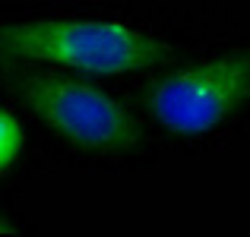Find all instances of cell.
<instances>
[{"label": "cell", "instance_id": "obj_1", "mask_svg": "<svg viewBox=\"0 0 250 237\" xmlns=\"http://www.w3.org/2000/svg\"><path fill=\"white\" fill-rule=\"evenodd\" d=\"M174 48L121 19L42 16L0 25V60L124 76L174 60Z\"/></svg>", "mask_w": 250, "mask_h": 237}, {"label": "cell", "instance_id": "obj_3", "mask_svg": "<svg viewBox=\"0 0 250 237\" xmlns=\"http://www.w3.org/2000/svg\"><path fill=\"white\" fill-rule=\"evenodd\" d=\"M250 101V54H219L171 70L149 89L152 117L177 136H200L222 127Z\"/></svg>", "mask_w": 250, "mask_h": 237}, {"label": "cell", "instance_id": "obj_4", "mask_svg": "<svg viewBox=\"0 0 250 237\" xmlns=\"http://www.w3.org/2000/svg\"><path fill=\"white\" fill-rule=\"evenodd\" d=\"M22 142H25V133H22V127H19V120L10 111L0 108V174L19 158Z\"/></svg>", "mask_w": 250, "mask_h": 237}, {"label": "cell", "instance_id": "obj_2", "mask_svg": "<svg viewBox=\"0 0 250 237\" xmlns=\"http://www.w3.org/2000/svg\"><path fill=\"white\" fill-rule=\"evenodd\" d=\"M16 98L61 139L85 152L124 155L143 142V127L117 98L73 76L19 70L6 79Z\"/></svg>", "mask_w": 250, "mask_h": 237}]
</instances>
